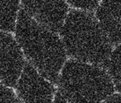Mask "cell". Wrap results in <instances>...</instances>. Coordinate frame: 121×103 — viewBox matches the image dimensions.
I'll return each instance as SVG.
<instances>
[{
  "instance_id": "6da1fadb",
  "label": "cell",
  "mask_w": 121,
  "mask_h": 103,
  "mask_svg": "<svg viewBox=\"0 0 121 103\" xmlns=\"http://www.w3.org/2000/svg\"><path fill=\"white\" fill-rule=\"evenodd\" d=\"M14 31L23 56L47 80L57 83L66 59L65 47L58 35L39 24L22 9L18 13Z\"/></svg>"
},
{
  "instance_id": "7a4b0ae2",
  "label": "cell",
  "mask_w": 121,
  "mask_h": 103,
  "mask_svg": "<svg viewBox=\"0 0 121 103\" xmlns=\"http://www.w3.org/2000/svg\"><path fill=\"white\" fill-rule=\"evenodd\" d=\"M60 30L65 52L74 60L108 67L111 44L92 14L73 9Z\"/></svg>"
},
{
  "instance_id": "3957f363",
  "label": "cell",
  "mask_w": 121,
  "mask_h": 103,
  "mask_svg": "<svg viewBox=\"0 0 121 103\" xmlns=\"http://www.w3.org/2000/svg\"><path fill=\"white\" fill-rule=\"evenodd\" d=\"M57 82L58 92L69 103H100L114 92L105 69L74 59L65 62Z\"/></svg>"
},
{
  "instance_id": "277c9868",
  "label": "cell",
  "mask_w": 121,
  "mask_h": 103,
  "mask_svg": "<svg viewBox=\"0 0 121 103\" xmlns=\"http://www.w3.org/2000/svg\"><path fill=\"white\" fill-rule=\"evenodd\" d=\"M16 92L22 103H51L55 87L30 63H25L19 76Z\"/></svg>"
},
{
  "instance_id": "5b68a950",
  "label": "cell",
  "mask_w": 121,
  "mask_h": 103,
  "mask_svg": "<svg viewBox=\"0 0 121 103\" xmlns=\"http://www.w3.org/2000/svg\"><path fill=\"white\" fill-rule=\"evenodd\" d=\"M24 64V56L16 39L0 30V81L10 88L15 87Z\"/></svg>"
},
{
  "instance_id": "8992f818",
  "label": "cell",
  "mask_w": 121,
  "mask_h": 103,
  "mask_svg": "<svg viewBox=\"0 0 121 103\" xmlns=\"http://www.w3.org/2000/svg\"><path fill=\"white\" fill-rule=\"evenodd\" d=\"M29 16L53 31H59L68 13L65 0H21Z\"/></svg>"
},
{
  "instance_id": "52a82bcc",
  "label": "cell",
  "mask_w": 121,
  "mask_h": 103,
  "mask_svg": "<svg viewBox=\"0 0 121 103\" xmlns=\"http://www.w3.org/2000/svg\"><path fill=\"white\" fill-rule=\"evenodd\" d=\"M96 20L110 44L121 43V0H102Z\"/></svg>"
},
{
  "instance_id": "ba28073f",
  "label": "cell",
  "mask_w": 121,
  "mask_h": 103,
  "mask_svg": "<svg viewBox=\"0 0 121 103\" xmlns=\"http://www.w3.org/2000/svg\"><path fill=\"white\" fill-rule=\"evenodd\" d=\"M19 11L20 0H0V30L13 32Z\"/></svg>"
},
{
  "instance_id": "9c48e42d",
  "label": "cell",
  "mask_w": 121,
  "mask_h": 103,
  "mask_svg": "<svg viewBox=\"0 0 121 103\" xmlns=\"http://www.w3.org/2000/svg\"><path fill=\"white\" fill-rule=\"evenodd\" d=\"M108 68L117 90L121 93V45L116 47L111 53Z\"/></svg>"
},
{
  "instance_id": "30bf717a",
  "label": "cell",
  "mask_w": 121,
  "mask_h": 103,
  "mask_svg": "<svg viewBox=\"0 0 121 103\" xmlns=\"http://www.w3.org/2000/svg\"><path fill=\"white\" fill-rule=\"evenodd\" d=\"M0 103H21L10 87L0 81Z\"/></svg>"
},
{
  "instance_id": "8fae6325",
  "label": "cell",
  "mask_w": 121,
  "mask_h": 103,
  "mask_svg": "<svg viewBox=\"0 0 121 103\" xmlns=\"http://www.w3.org/2000/svg\"><path fill=\"white\" fill-rule=\"evenodd\" d=\"M73 7L84 11H92L98 6L100 0H66Z\"/></svg>"
},
{
  "instance_id": "7c38bea8",
  "label": "cell",
  "mask_w": 121,
  "mask_h": 103,
  "mask_svg": "<svg viewBox=\"0 0 121 103\" xmlns=\"http://www.w3.org/2000/svg\"><path fill=\"white\" fill-rule=\"evenodd\" d=\"M100 103H121V96L118 94H115L113 96L108 97Z\"/></svg>"
},
{
  "instance_id": "4fadbf2b",
  "label": "cell",
  "mask_w": 121,
  "mask_h": 103,
  "mask_svg": "<svg viewBox=\"0 0 121 103\" xmlns=\"http://www.w3.org/2000/svg\"><path fill=\"white\" fill-rule=\"evenodd\" d=\"M51 103H69V102L59 92H57V93H56L55 97H54V99H53V101Z\"/></svg>"
},
{
  "instance_id": "5bb4252c",
  "label": "cell",
  "mask_w": 121,
  "mask_h": 103,
  "mask_svg": "<svg viewBox=\"0 0 121 103\" xmlns=\"http://www.w3.org/2000/svg\"><path fill=\"white\" fill-rule=\"evenodd\" d=\"M21 103H22V102H21Z\"/></svg>"
}]
</instances>
